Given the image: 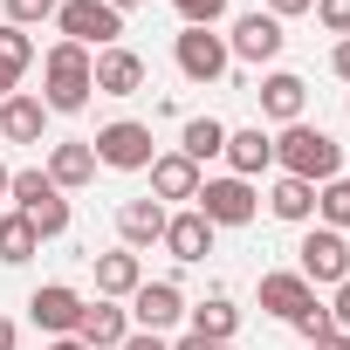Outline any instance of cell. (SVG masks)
<instances>
[{"label":"cell","mask_w":350,"mask_h":350,"mask_svg":"<svg viewBox=\"0 0 350 350\" xmlns=\"http://www.w3.org/2000/svg\"><path fill=\"white\" fill-rule=\"evenodd\" d=\"M151 200L165 206V200H200V165L186 158V151H158L151 158Z\"/></svg>","instance_id":"cell-12"},{"label":"cell","mask_w":350,"mask_h":350,"mask_svg":"<svg viewBox=\"0 0 350 350\" xmlns=\"http://www.w3.org/2000/svg\"><path fill=\"white\" fill-rule=\"evenodd\" d=\"M55 8L62 0H8V28H42V21H55Z\"/></svg>","instance_id":"cell-30"},{"label":"cell","mask_w":350,"mask_h":350,"mask_svg":"<svg viewBox=\"0 0 350 350\" xmlns=\"http://www.w3.org/2000/svg\"><path fill=\"white\" fill-rule=\"evenodd\" d=\"M35 62V42H28V28H8L0 21V103H8L14 90H21V69Z\"/></svg>","instance_id":"cell-23"},{"label":"cell","mask_w":350,"mask_h":350,"mask_svg":"<svg viewBox=\"0 0 350 350\" xmlns=\"http://www.w3.org/2000/svg\"><path fill=\"white\" fill-rule=\"evenodd\" d=\"M275 165L288 172V179L329 186L336 172H343V144H336L323 124H282V137H275Z\"/></svg>","instance_id":"cell-1"},{"label":"cell","mask_w":350,"mask_h":350,"mask_svg":"<svg viewBox=\"0 0 350 350\" xmlns=\"http://www.w3.org/2000/svg\"><path fill=\"white\" fill-rule=\"evenodd\" d=\"M295 254H302L295 275H302L309 288H336V282H350V241H343L336 227H309Z\"/></svg>","instance_id":"cell-6"},{"label":"cell","mask_w":350,"mask_h":350,"mask_svg":"<svg viewBox=\"0 0 350 350\" xmlns=\"http://www.w3.org/2000/svg\"><path fill=\"white\" fill-rule=\"evenodd\" d=\"M90 83H96V96H137L144 90V55L117 42V49H103L90 62Z\"/></svg>","instance_id":"cell-11"},{"label":"cell","mask_w":350,"mask_h":350,"mask_svg":"<svg viewBox=\"0 0 350 350\" xmlns=\"http://www.w3.org/2000/svg\"><path fill=\"white\" fill-rule=\"evenodd\" d=\"M268 213H275V220H288V227H309V220H316V186H309V179H288V172H282L275 193H268Z\"/></svg>","instance_id":"cell-22"},{"label":"cell","mask_w":350,"mask_h":350,"mask_svg":"<svg viewBox=\"0 0 350 350\" xmlns=\"http://www.w3.org/2000/svg\"><path fill=\"white\" fill-rule=\"evenodd\" d=\"M28 227H35L42 241H55V234H69V200H62V193H49L42 206H28Z\"/></svg>","instance_id":"cell-29"},{"label":"cell","mask_w":350,"mask_h":350,"mask_svg":"<svg viewBox=\"0 0 350 350\" xmlns=\"http://www.w3.org/2000/svg\"><path fill=\"white\" fill-rule=\"evenodd\" d=\"M83 309H90V302H83L69 282H42V288L28 295V323H35V329H49V336H76Z\"/></svg>","instance_id":"cell-8"},{"label":"cell","mask_w":350,"mask_h":350,"mask_svg":"<svg viewBox=\"0 0 350 350\" xmlns=\"http://www.w3.org/2000/svg\"><path fill=\"white\" fill-rule=\"evenodd\" d=\"M49 350H90L83 336H49Z\"/></svg>","instance_id":"cell-39"},{"label":"cell","mask_w":350,"mask_h":350,"mask_svg":"<svg viewBox=\"0 0 350 350\" xmlns=\"http://www.w3.org/2000/svg\"><path fill=\"white\" fill-rule=\"evenodd\" d=\"M186 316H193V336H206V343H234V323H241V309H234L227 295H206V302H193Z\"/></svg>","instance_id":"cell-24"},{"label":"cell","mask_w":350,"mask_h":350,"mask_svg":"<svg viewBox=\"0 0 350 350\" xmlns=\"http://www.w3.org/2000/svg\"><path fill=\"white\" fill-rule=\"evenodd\" d=\"M55 28H62V42H76V49L103 55V49H117L124 14L110 8V0H62V8H55Z\"/></svg>","instance_id":"cell-3"},{"label":"cell","mask_w":350,"mask_h":350,"mask_svg":"<svg viewBox=\"0 0 350 350\" xmlns=\"http://www.w3.org/2000/svg\"><path fill=\"white\" fill-rule=\"evenodd\" d=\"M309 350H350V336H323V343H309Z\"/></svg>","instance_id":"cell-40"},{"label":"cell","mask_w":350,"mask_h":350,"mask_svg":"<svg viewBox=\"0 0 350 350\" xmlns=\"http://www.w3.org/2000/svg\"><path fill=\"white\" fill-rule=\"evenodd\" d=\"M316 21L343 42V35H350V0H316Z\"/></svg>","instance_id":"cell-33"},{"label":"cell","mask_w":350,"mask_h":350,"mask_svg":"<svg viewBox=\"0 0 350 350\" xmlns=\"http://www.w3.org/2000/svg\"><path fill=\"white\" fill-rule=\"evenodd\" d=\"M193 206H200L206 227H247L261 213V193H254V179H234V172H227V179H200Z\"/></svg>","instance_id":"cell-5"},{"label":"cell","mask_w":350,"mask_h":350,"mask_svg":"<svg viewBox=\"0 0 350 350\" xmlns=\"http://www.w3.org/2000/svg\"><path fill=\"white\" fill-rule=\"evenodd\" d=\"M90 268H96V295H103V302H117V295H137V282H144V261H137L131 247L90 254Z\"/></svg>","instance_id":"cell-16"},{"label":"cell","mask_w":350,"mask_h":350,"mask_svg":"<svg viewBox=\"0 0 350 350\" xmlns=\"http://www.w3.org/2000/svg\"><path fill=\"white\" fill-rule=\"evenodd\" d=\"M90 151H96V165H110V172H151V158H158V144H151V124H137V117H117V124H103V131L90 137Z\"/></svg>","instance_id":"cell-4"},{"label":"cell","mask_w":350,"mask_h":350,"mask_svg":"<svg viewBox=\"0 0 350 350\" xmlns=\"http://www.w3.org/2000/svg\"><path fill=\"white\" fill-rule=\"evenodd\" d=\"M227 165H234V179H261V172L275 165V137L261 131V124H247V131H227V151H220Z\"/></svg>","instance_id":"cell-14"},{"label":"cell","mask_w":350,"mask_h":350,"mask_svg":"<svg viewBox=\"0 0 350 350\" xmlns=\"http://www.w3.org/2000/svg\"><path fill=\"white\" fill-rule=\"evenodd\" d=\"M329 323H336V336H350V282H336V302H329Z\"/></svg>","instance_id":"cell-34"},{"label":"cell","mask_w":350,"mask_h":350,"mask_svg":"<svg viewBox=\"0 0 350 350\" xmlns=\"http://www.w3.org/2000/svg\"><path fill=\"white\" fill-rule=\"evenodd\" d=\"M179 316H186V295H179V282H137V295H131V329H151V336H165Z\"/></svg>","instance_id":"cell-9"},{"label":"cell","mask_w":350,"mask_h":350,"mask_svg":"<svg viewBox=\"0 0 350 350\" xmlns=\"http://www.w3.org/2000/svg\"><path fill=\"white\" fill-rule=\"evenodd\" d=\"M172 261H206L213 254V227L200 220V206H186V213H172L165 220V241H158Z\"/></svg>","instance_id":"cell-13"},{"label":"cell","mask_w":350,"mask_h":350,"mask_svg":"<svg viewBox=\"0 0 350 350\" xmlns=\"http://www.w3.org/2000/svg\"><path fill=\"white\" fill-rule=\"evenodd\" d=\"M302 103H309V83H302V76H288V69L261 76V117H275V124H302Z\"/></svg>","instance_id":"cell-18"},{"label":"cell","mask_w":350,"mask_h":350,"mask_svg":"<svg viewBox=\"0 0 350 350\" xmlns=\"http://www.w3.org/2000/svg\"><path fill=\"white\" fill-rule=\"evenodd\" d=\"M165 220H172V213H165L158 200H124V206H117V234H124L131 254H137V247H158V241H165Z\"/></svg>","instance_id":"cell-15"},{"label":"cell","mask_w":350,"mask_h":350,"mask_svg":"<svg viewBox=\"0 0 350 350\" xmlns=\"http://www.w3.org/2000/svg\"><path fill=\"white\" fill-rule=\"evenodd\" d=\"M90 62H96L90 49H76V42H55V49L42 55V76H49L42 103H49V110H62V117H69V110H83V103H90V90H96V83H90Z\"/></svg>","instance_id":"cell-2"},{"label":"cell","mask_w":350,"mask_h":350,"mask_svg":"<svg viewBox=\"0 0 350 350\" xmlns=\"http://www.w3.org/2000/svg\"><path fill=\"white\" fill-rule=\"evenodd\" d=\"M14 343H21V329H14L8 316H0V350H14Z\"/></svg>","instance_id":"cell-38"},{"label":"cell","mask_w":350,"mask_h":350,"mask_svg":"<svg viewBox=\"0 0 350 350\" xmlns=\"http://www.w3.org/2000/svg\"><path fill=\"white\" fill-rule=\"evenodd\" d=\"M8 179H14V172H8V165H0V200H8Z\"/></svg>","instance_id":"cell-42"},{"label":"cell","mask_w":350,"mask_h":350,"mask_svg":"<svg viewBox=\"0 0 350 350\" xmlns=\"http://www.w3.org/2000/svg\"><path fill=\"white\" fill-rule=\"evenodd\" d=\"M42 124H49V103L28 96V90H14L8 103H0V137L8 144H42Z\"/></svg>","instance_id":"cell-17"},{"label":"cell","mask_w":350,"mask_h":350,"mask_svg":"<svg viewBox=\"0 0 350 350\" xmlns=\"http://www.w3.org/2000/svg\"><path fill=\"white\" fill-rule=\"evenodd\" d=\"M49 193H55V179H49V172H14V179H8V200H14V213L42 206Z\"/></svg>","instance_id":"cell-28"},{"label":"cell","mask_w":350,"mask_h":350,"mask_svg":"<svg viewBox=\"0 0 350 350\" xmlns=\"http://www.w3.org/2000/svg\"><path fill=\"white\" fill-rule=\"evenodd\" d=\"M282 49H288V35H282V21H275V14H261V8H254V14H241V21H234V35H227V55H241V62H275Z\"/></svg>","instance_id":"cell-10"},{"label":"cell","mask_w":350,"mask_h":350,"mask_svg":"<svg viewBox=\"0 0 350 350\" xmlns=\"http://www.w3.org/2000/svg\"><path fill=\"white\" fill-rule=\"evenodd\" d=\"M309 8H316V0H268V14H275V21H288V14H309Z\"/></svg>","instance_id":"cell-36"},{"label":"cell","mask_w":350,"mask_h":350,"mask_svg":"<svg viewBox=\"0 0 350 350\" xmlns=\"http://www.w3.org/2000/svg\"><path fill=\"white\" fill-rule=\"evenodd\" d=\"M316 213H323V227H350V172H336L329 186H316Z\"/></svg>","instance_id":"cell-27"},{"label":"cell","mask_w":350,"mask_h":350,"mask_svg":"<svg viewBox=\"0 0 350 350\" xmlns=\"http://www.w3.org/2000/svg\"><path fill=\"white\" fill-rule=\"evenodd\" d=\"M76 336H83L90 350H117V343L131 336V309H117V302H103V295H96V302L83 309V323H76Z\"/></svg>","instance_id":"cell-20"},{"label":"cell","mask_w":350,"mask_h":350,"mask_svg":"<svg viewBox=\"0 0 350 350\" xmlns=\"http://www.w3.org/2000/svg\"><path fill=\"white\" fill-rule=\"evenodd\" d=\"M295 329H302V343H323V336H336V323H329V309H323V302H309V309L295 316Z\"/></svg>","instance_id":"cell-32"},{"label":"cell","mask_w":350,"mask_h":350,"mask_svg":"<svg viewBox=\"0 0 350 350\" xmlns=\"http://www.w3.org/2000/svg\"><path fill=\"white\" fill-rule=\"evenodd\" d=\"M179 151H186L193 165H206V158H220V151H227V124H220V117H193V124L179 131Z\"/></svg>","instance_id":"cell-25"},{"label":"cell","mask_w":350,"mask_h":350,"mask_svg":"<svg viewBox=\"0 0 350 350\" xmlns=\"http://www.w3.org/2000/svg\"><path fill=\"white\" fill-rule=\"evenodd\" d=\"M329 69H336V76H343V83H350V35H343V42H336V49H329Z\"/></svg>","instance_id":"cell-37"},{"label":"cell","mask_w":350,"mask_h":350,"mask_svg":"<svg viewBox=\"0 0 350 350\" xmlns=\"http://www.w3.org/2000/svg\"><path fill=\"white\" fill-rule=\"evenodd\" d=\"M213 350H234V343H213Z\"/></svg>","instance_id":"cell-43"},{"label":"cell","mask_w":350,"mask_h":350,"mask_svg":"<svg viewBox=\"0 0 350 350\" xmlns=\"http://www.w3.org/2000/svg\"><path fill=\"white\" fill-rule=\"evenodd\" d=\"M172 8H179L186 28H213V21L227 14V0H172Z\"/></svg>","instance_id":"cell-31"},{"label":"cell","mask_w":350,"mask_h":350,"mask_svg":"<svg viewBox=\"0 0 350 350\" xmlns=\"http://www.w3.org/2000/svg\"><path fill=\"white\" fill-rule=\"evenodd\" d=\"M316 302V288L302 282V275H288V268H275V275H261V309L268 316H282V323H295L302 309Z\"/></svg>","instance_id":"cell-19"},{"label":"cell","mask_w":350,"mask_h":350,"mask_svg":"<svg viewBox=\"0 0 350 350\" xmlns=\"http://www.w3.org/2000/svg\"><path fill=\"white\" fill-rule=\"evenodd\" d=\"M172 62H179L186 83H220L234 55H227V42H220L213 28H179V42H172Z\"/></svg>","instance_id":"cell-7"},{"label":"cell","mask_w":350,"mask_h":350,"mask_svg":"<svg viewBox=\"0 0 350 350\" xmlns=\"http://www.w3.org/2000/svg\"><path fill=\"white\" fill-rule=\"evenodd\" d=\"M110 8H117V14H131V8H151V0H110Z\"/></svg>","instance_id":"cell-41"},{"label":"cell","mask_w":350,"mask_h":350,"mask_svg":"<svg viewBox=\"0 0 350 350\" xmlns=\"http://www.w3.org/2000/svg\"><path fill=\"white\" fill-rule=\"evenodd\" d=\"M49 179H55V193H76V186L96 179V151H90V137H69V144L49 151Z\"/></svg>","instance_id":"cell-21"},{"label":"cell","mask_w":350,"mask_h":350,"mask_svg":"<svg viewBox=\"0 0 350 350\" xmlns=\"http://www.w3.org/2000/svg\"><path fill=\"white\" fill-rule=\"evenodd\" d=\"M35 247H42V234L28 227V213H0V261L21 268V261H35Z\"/></svg>","instance_id":"cell-26"},{"label":"cell","mask_w":350,"mask_h":350,"mask_svg":"<svg viewBox=\"0 0 350 350\" xmlns=\"http://www.w3.org/2000/svg\"><path fill=\"white\" fill-rule=\"evenodd\" d=\"M117 350H172V343H165V336H151V329H131Z\"/></svg>","instance_id":"cell-35"}]
</instances>
